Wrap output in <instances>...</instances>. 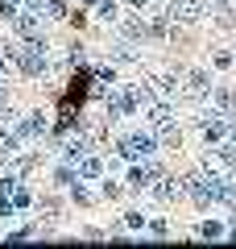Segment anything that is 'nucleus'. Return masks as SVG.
I'll use <instances>...</instances> for the list:
<instances>
[{
    "label": "nucleus",
    "instance_id": "nucleus-16",
    "mask_svg": "<svg viewBox=\"0 0 236 249\" xmlns=\"http://www.w3.org/2000/svg\"><path fill=\"white\" fill-rule=\"evenodd\" d=\"M199 237H203V241H219V237H224V220H216V216L203 220V224H199Z\"/></svg>",
    "mask_w": 236,
    "mask_h": 249
},
{
    "label": "nucleus",
    "instance_id": "nucleus-18",
    "mask_svg": "<svg viewBox=\"0 0 236 249\" xmlns=\"http://www.w3.org/2000/svg\"><path fill=\"white\" fill-rule=\"evenodd\" d=\"M70 199H75L79 208H87V204H91V191L83 187V178H75V183H70Z\"/></svg>",
    "mask_w": 236,
    "mask_h": 249
},
{
    "label": "nucleus",
    "instance_id": "nucleus-4",
    "mask_svg": "<svg viewBox=\"0 0 236 249\" xmlns=\"http://www.w3.org/2000/svg\"><path fill=\"white\" fill-rule=\"evenodd\" d=\"M199 129H203V142H207V145H219L228 137V116H219V112L199 116Z\"/></svg>",
    "mask_w": 236,
    "mask_h": 249
},
{
    "label": "nucleus",
    "instance_id": "nucleus-22",
    "mask_svg": "<svg viewBox=\"0 0 236 249\" xmlns=\"http://www.w3.org/2000/svg\"><path fill=\"white\" fill-rule=\"evenodd\" d=\"M124 229H129V232H141V229H145V216H141V212H124Z\"/></svg>",
    "mask_w": 236,
    "mask_h": 249
},
{
    "label": "nucleus",
    "instance_id": "nucleus-13",
    "mask_svg": "<svg viewBox=\"0 0 236 249\" xmlns=\"http://www.w3.org/2000/svg\"><path fill=\"white\" fill-rule=\"evenodd\" d=\"M178 142H183V129H178L174 121L157 124V145H166V150H178Z\"/></svg>",
    "mask_w": 236,
    "mask_h": 249
},
{
    "label": "nucleus",
    "instance_id": "nucleus-26",
    "mask_svg": "<svg viewBox=\"0 0 236 249\" xmlns=\"http://www.w3.org/2000/svg\"><path fill=\"white\" fill-rule=\"evenodd\" d=\"M145 224H149V232H153V237H166V232H170V224L162 220V216H153V220H145Z\"/></svg>",
    "mask_w": 236,
    "mask_h": 249
},
{
    "label": "nucleus",
    "instance_id": "nucleus-10",
    "mask_svg": "<svg viewBox=\"0 0 236 249\" xmlns=\"http://www.w3.org/2000/svg\"><path fill=\"white\" fill-rule=\"evenodd\" d=\"M75 175H79V178H100V175H104V162H100L91 150H83V154L75 158Z\"/></svg>",
    "mask_w": 236,
    "mask_h": 249
},
{
    "label": "nucleus",
    "instance_id": "nucleus-27",
    "mask_svg": "<svg viewBox=\"0 0 236 249\" xmlns=\"http://www.w3.org/2000/svg\"><path fill=\"white\" fill-rule=\"evenodd\" d=\"M25 4L29 9H46V0H25Z\"/></svg>",
    "mask_w": 236,
    "mask_h": 249
},
{
    "label": "nucleus",
    "instance_id": "nucleus-23",
    "mask_svg": "<svg viewBox=\"0 0 236 249\" xmlns=\"http://www.w3.org/2000/svg\"><path fill=\"white\" fill-rule=\"evenodd\" d=\"M112 62H137V54H133V46H112Z\"/></svg>",
    "mask_w": 236,
    "mask_h": 249
},
{
    "label": "nucleus",
    "instance_id": "nucleus-30",
    "mask_svg": "<svg viewBox=\"0 0 236 249\" xmlns=\"http://www.w3.org/2000/svg\"><path fill=\"white\" fill-rule=\"evenodd\" d=\"M79 4H96V0H79Z\"/></svg>",
    "mask_w": 236,
    "mask_h": 249
},
{
    "label": "nucleus",
    "instance_id": "nucleus-1",
    "mask_svg": "<svg viewBox=\"0 0 236 249\" xmlns=\"http://www.w3.org/2000/svg\"><path fill=\"white\" fill-rule=\"evenodd\" d=\"M116 154H120L124 162L153 158V154H157V133H145V129H137V133H129V137H120V142H116Z\"/></svg>",
    "mask_w": 236,
    "mask_h": 249
},
{
    "label": "nucleus",
    "instance_id": "nucleus-28",
    "mask_svg": "<svg viewBox=\"0 0 236 249\" xmlns=\"http://www.w3.org/2000/svg\"><path fill=\"white\" fill-rule=\"evenodd\" d=\"M4 104H9V96H4V83H0V108H4Z\"/></svg>",
    "mask_w": 236,
    "mask_h": 249
},
{
    "label": "nucleus",
    "instance_id": "nucleus-24",
    "mask_svg": "<svg viewBox=\"0 0 236 249\" xmlns=\"http://www.w3.org/2000/svg\"><path fill=\"white\" fill-rule=\"evenodd\" d=\"M46 17H67V4H62V0H46Z\"/></svg>",
    "mask_w": 236,
    "mask_h": 249
},
{
    "label": "nucleus",
    "instance_id": "nucleus-19",
    "mask_svg": "<svg viewBox=\"0 0 236 249\" xmlns=\"http://www.w3.org/2000/svg\"><path fill=\"white\" fill-rule=\"evenodd\" d=\"M129 187H133V191L149 187V178H145V166H141V162H133V170H129Z\"/></svg>",
    "mask_w": 236,
    "mask_h": 249
},
{
    "label": "nucleus",
    "instance_id": "nucleus-5",
    "mask_svg": "<svg viewBox=\"0 0 236 249\" xmlns=\"http://www.w3.org/2000/svg\"><path fill=\"white\" fill-rule=\"evenodd\" d=\"M170 13H174V25H195V21L207 13V4H203V0H174Z\"/></svg>",
    "mask_w": 236,
    "mask_h": 249
},
{
    "label": "nucleus",
    "instance_id": "nucleus-12",
    "mask_svg": "<svg viewBox=\"0 0 236 249\" xmlns=\"http://www.w3.org/2000/svg\"><path fill=\"white\" fill-rule=\"evenodd\" d=\"M149 83H153V88H157V96H166V100L183 91V79H178L174 71H162V75H153V79H149Z\"/></svg>",
    "mask_w": 236,
    "mask_h": 249
},
{
    "label": "nucleus",
    "instance_id": "nucleus-29",
    "mask_svg": "<svg viewBox=\"0 0 236 249\" xmlns=\"http://www.w3.org/2000/svg\"><path fill=\"white\" fill-rule=\"evenodd\" d=\"M129 4H133V9H141V4H149V0H129Z\"/></svg>",
    "mask_w": 236,
    "mask_h": 249
},
{
    "label": "nucleus",
    "instance_id": "nucleus-17",
    "mask_svg": "<svg viewBox=\"0 0 236 249\" xmlns=\"http://www.w3.org/2000/svg\"><path fill=\"white\" fill-rule=\"evenodd\" d=\"M120 34L129 37V42H137V37H145V21H141V17H129V21L120 25Z\"/></svg>",
    "mask_w": 236,
    "mask_h": 249
},
{
    "label": "nucleus",
    "instance_id": "nucleus-6",
    "mask_svg": "<svg viewBox=\"0 0 236 249\" xmlns=\"http://www.w3.org/2000/svg\"><path fill=\"white\" fill-rule=\"evenodd\" d=\"M153 199L157 204H174L178 196H183V178H170V175H162V178H153Z\"/></svg>",
    "mask_w": 236,
    "mask_h": 249
},
{
    "label": "nucleus",
    "instance_id": "nucleus-20",
    "mask_svg": "<svg viewBox=\"0 0 236 249\" xmlns=\"http://www.w3.org/2000/svg\"><path fill=\"white\" fill-rule=\"evenodd\" d=\"M100 196H104V199H120L124 191H120V183H116V178H104V183H100Z\"/></svg>",
    "mask_w": 236,
    "mask_h": 249
},
{
    "label": "nucleus",
    "instance_id": "nucleus-7",
    "mask_svg": "<svg viewBox=\"0 0 236 249\" xmlns=\"http://www.w3.org/2000/svg\"><path fill=\"white\" fill-rule=\"evenodd\" d=\"M13 29H17V37H25V42H37V37H42L37 13H17V17H13Z\"/></svg>",
    "mask_w": 236,
    "mask_h": 249
},
{
    "label": "nucleus",
    "instance_id": "nucleus-14",
    "mask_svg": "<svg viewBox=\"0 0 236 249\" xmlns=\"http://www.w3.org/2000/svg\"><path fill=\"white\" fill-rule=\"evenodd\" d=\"M87 96H91V79H87L83 71H79V75H75V83L67 88V100H70V104H83Z\"/></svg>",
    "mask_w": 236,
    "mask_h": 249
},
{
    "label": "nucleus",
    "instance_id": "nucleus-9",
    "mask_svg": "<svg viewBox=\"0 0 236 249\" xmlns=\"http://www.w3.org/2000/svg\"><path fill=\"white\" fill-rule=\"evenodd\" d=\"M207 100H211V108H216L219 116H232V112H236V91H232V88H211Z\"/></svg>",
    "mask_w": 236,
    "mask_h": 249
},
{
    "label": "nucleus",
    "instance_id": "nucleus-31",
    "mask_svg": "<svg viewBox=\"0 0 236 249\" xmlns=\"http://www.w3.org/2000/svg\"><path fill=\"white\" fill-rule=\"evenodd\" d=\"M0 71H4V54H0Z\"/></svg>",
    "mask_w": 236,
    "mask_h": 249
},
{
    "label": "nucleus",
    "instance_id": "nucleus-3",
    "mask_svg": "<svg viewBox=\"0 0 236 249\" xmlns=\"http://www.w3.org/2000/svg\"><path fill=\"white\" fill-rule=\"evenodd\" d=\"M108 121H120V116H129V112H137L141 108V91L137 88H116V91H108Z\"/></svg>",
    "mask_w": 236,
    "mask_h": 249
},
{
    "label": "nucleus",
    "instance_id": "nucleus-21",
    "mask_svg": "<svg viewBox=\"0 0 236 249\" xmlns=\"http://www.w3.org/2000/svg\"><path fill=\"white\" fill-rule=\"evenodd\" d=\"M96 13L104 21H116V13H120V9H116V0H96Z\"/></svg>",
    "mask_w": 236,
    "mask_h": 249
},
{
    "label": "nucleus",
    "instance_id": "nucleus-11",
    "mask_svg": "<svg viewBox=\"0 0 236 249\" xmlns=\"http://www.w3.org/2000/svg\"><path fill=\"white\" fill-rule=\"evenodd\" d=\"M145 121H149V124H166V121H174V112H170L166 96H153V100L145 104Z\"/></svg>",
    "mask_w": 236,
    "mask_h": 249
},
{
    "label": "nucleus",
    "instance_id": "nucleus-8",
    "mask_svg": "<svg viewBox=\"0 0 236 249\" xmlns=\"http://www.w3.org/2000/svg\"><path fill=\"white\" fill-rule=\"evenodd\" d=\"M183 88H186V96H191V100H203L211 91V79H207V71H186L183 75Z\"/></svg>",
    "mask_w": 236,
    "mask_h": 249
},
{
    "label": "nucleus",
    "instance_id": "nucleus-15",
    "mask_svg": "<svg viewBox=\"0 0 236 249\" xmlns=\"http://www.w3.org/2000/svg\"><path fill=\"white\" fill-rule=\"evenodd\" d=\"M21 133L25 137H46V112H29L25 124H21Z\"/></svg>",
    "mask_w": 236,
    "mask_h": 249
},
{
    "label": "nucleus",
    "instance_id": "nucleus-32",
    "mask_svg": "<svg viewBox=\"0 0 236 249\" xmlns=\"http://www.w3.org/2000/svg\"><path fill=\"white\" fill-rule=\"evenodd\" d=\"M216 4H232V0H216Z\"/></svg>",
    "mask_w": 236,
    "mask_h": 249
},
{
    "label": "nucleus",
    "instance_id": "nucleus-25",
    "mask_svg": "<svg viewBox=\"0 0 236 249\" xmlns=\"http://www.w3.org/2000/svg\"><path fill=\"white\" fill-rule=\"evenodd\" d=\"M211 67H216V71H228V67H232V54H228V50L211 54Z\"/></svg>",
    "mask_w": 236,
    "mask_h": 249
},
{
    "label": "nucleus",
    "instance_id": "nucleus-2",
    "mask_svg": "<svg viewBox=\"0 0 236 249\" xmlns=\"http://www.w3.org/2000/svg\"><path fill=\"white\" fill-rule=\"evenodd\" d=\"M13 58H17V67H21L25 75H46V71H50V58H46V37L25 42L17 54H13Z\"/></svg>",
    "mask_w": 236,
    "mask_h": 249
}]
</instances>
